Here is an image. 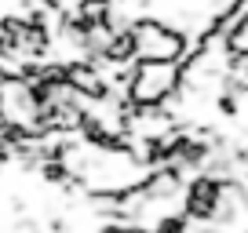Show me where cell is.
Wrapping results in <instances>:
<instances>
[{
    "instance_id": "cell-1",
    "label": "cell",
    "mask_w": 248,
    "mask_h": 233,
    "mask_svg": "<svg viewBox=\"0 0 248 233\" xmlns=\"http://www.w3.org/2000/svg\"><path fill=\"white\" fill-rule=\"evenodd\" d=\"M128 44H132V55L142 58V62H175L179 55H186V37L161 22H135L128 29Z\"/></svg>"
},
{
    "instance_id": "cell-2",
    "label": "cell",
    "mask_w": 248,
    "mask_h": 233,
    "mask_svg": "<svg viewBox=\"0 0 248 233\" xmlns=\"http://www.w3.org/2000/svg\"><path fill=\"white\" fill-rule=\"evenodd\" d=\"M175 87H179V66L175 62H142L135 70L132 84H128V95L139 106H161Z\"/></svg>"
}]
</instances>
